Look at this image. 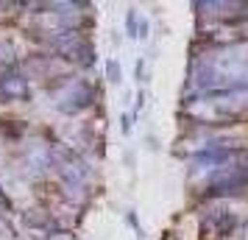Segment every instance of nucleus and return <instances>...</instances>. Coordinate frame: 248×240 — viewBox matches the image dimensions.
<instances>
[{
    "instance_id": "nucleus-1",
    "label": "nucleus",
    "mask_w": 248,
    "mask_h": 240,
    "mask_svg": "<svg viewBox=\"0 0 248 240\" xmlns=\"http://www.w3.org/2000/svg\"><path fill=\"white\" fill-rule=\"evenodd\" d=\"M56 48L64 53L67 59H76L78 64H90V56H92V48L90 42H84L76 31H64V34L56 39Z\"/></svg>"
},
{
    "instance_id": "nucleus-2",
    "label": "nucleus",
    "mask_w": 248,
    "mask_h": 240,
    "mask_svg": "<svg viewBox=\"0 0 248 240\" xmlns=\"http://www.w3.org/2000/svg\"><path fill=\"white\" fill-rule=\"evenodd\" d=\"M0 95L6 101H25L31 95V84L20 73H3V79H0Z\"/></svg>"
}]
</instances>
